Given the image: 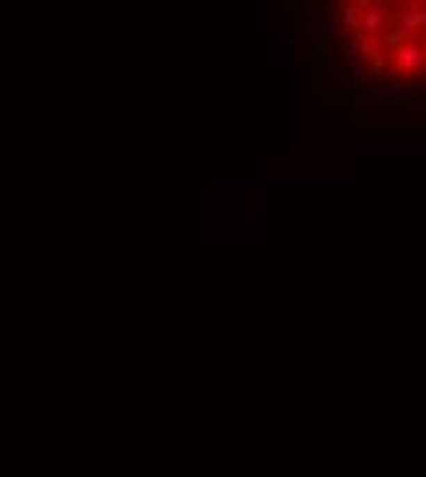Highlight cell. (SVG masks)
<instances>
[{"instance_id": "7a4b0ae2", "label": "cell", "mask_w": 426, "mask_h": 477, "mask_svg": "<svg viewBox=\"0 0 426 477\" xmlns=\"http://www.w3.org/2000/svg\"><path fill=\"white\" fill-rule=\"evenodd\" d=\"M390 22L404 37H416L426 30V0H397L390 4Z\"/></svg>"}, {"instance_id": "6da1fadb", "label": "cell", "mask_w": 426, "mask_h": 477, "mask_svg": "<svg viewBox=\"0 0 426 477\" xmlns=\"http://www.w3.org/2000/svg\"><path fill=\"white\" fill-rule=\"evenodd\" d=\"M386 74H393V77H423L426 74V44L419 41V33L404 37V41L390 51V70Z\"/></svg>"}, {"instance_id": "277c9868", "label": "cell", "mask_w": 426, "mask_h": 477, "mask_svg": "<svg viewBox=\"0 0 426 477\" xmlns=\"http://www.w3.org/2000/svg\"><path fill=\"white\" fill-rule=\"evenodd\" d=\"M382 81H386V85L379 88V96H382V99H404V96H408V85H404V81H397L393 74H386Z\"/></svg>"}, {"instance_id": "8992f818", "label": "cell", "mask_w": 426, "mask_h": 477, "mask_svg": "<svg viewBox=\"0 0 426 477\" xmlns=\"http://www.w3.org/2000/svg\"><path fill=\"white\" fill-rule=\"evenodd\" d=\"M324 103H327V107H345V103H350V99H345V96H327Z\"/></svg>"}, {"instance_id": "5b68a950", "label": "cell", "mask_w": 426, "mask_h": 477, "mask_svg": "<svg viewBox=\"0 0 426 477\" xmlns=\"http://www.w3.org/2000/svg\"><path fill=\"white\" fill-rule=\"evenodd\" d=\"M357 19H360V4H357V0H345V4H342V30L345 33H357Z\"/></svg>"}, {"instance_id": "3957f363", "label": "cell", "mask_w": 426, "mask_h": 477, "mask_svg": "<svg viewBox=\"0 0 426 477\" xmlns=\"http://www.w3.org/2000/svg\"><path fill=\"white\" fill-rule=\"evenodd\" d=\"M390 26V0H371V4H360V19H357V37H368V41H379Z\"/></svg>"}]
</instances>
